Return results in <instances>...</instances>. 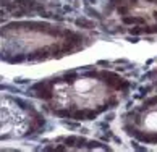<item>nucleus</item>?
<instances>
[{
    "label": "nucleus",
    "instance_id": "nucleus-1",
    "mask_svg": "<svg viewBox=\"0 0 157 152\" xmlns=\"http://www.w3.org/2000/svg\"><path fill=\"white\" fill-rule=\"evenodd\" d=\"M107 83L94 76H80L70 81H60L52 89L57 107L68 110H86L107 102Z\"/></svg>",
    "mask_w": 157,
    "mask_h": 152
}]
</instances>
